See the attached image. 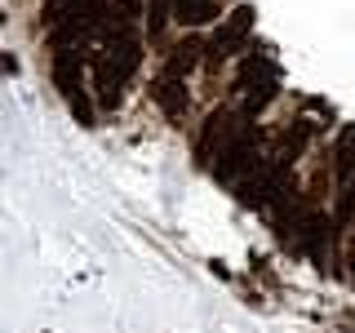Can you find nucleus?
I'll list each match as a JSON object with an SVG mask.
<instances>
[{"label":"nucleus","mask_w":355,"mask_h":333,"mask_svg":"<svg viewBox=\"0 0 355 333\" xmlns=\"http://www.w3.org/2000/svg\"><path fill=\"white\" fill-rule=\"evenodd\" d=\"M249 27H253V9L240 5L236 14L214 31V40L205 44V58L209 62H222V58H231V53H244V49H249Z\"/></svg>","instance_id":"obj_1"},{"label":"nucleus","mask_w":355,"mask_h":333,"mask_svg":"<svg viewBox=\"0 0 355 333\" xmlns=\"http://www.w3.org/2000/svg\"><path fill=\"white\" fill-rule=\"evenodd\" d=\"M275 58L271 53H249V58H240V76H236V85L240 89H249V85H266V80H275Z\"/></svg>","instance_id":"obj_2"},{"label":"nucleus","mask_w":355,"mask_h":333,"mask_svg":"<svg viewBox=\"0 0 355 333\" xmlns=\"http://www.w3.org/2000/svg\"><path fill=\"white\" fill-rule=\"evenodd\" d=\"M173 18L182 27H200V22H214L218 18V0H169Z\"/></svg>","instance_id":"obj_3"},{"label":"nucleus","mask_w":355,"mask_h":333,"mask_svg":"<svg viewBox=\"0 0 355 333\" xmlns=\"http://www.w3.org/2000/svg\"><path fill=\"white\" fill-rule=\"evenodd\" d=\"M200 53H205V44H200L196 36H187V40L178 44L173 53H169V62H164V76H173V80H182V76H187V71L196 67V58H200Z\"/></svg>","instance_id":"obj_4"},{"label":"nucleus","mask_w":355,"mask_h":333,"mask_svg":"<svg viewBox=\"0 0 355 333\" xmlns=\"http://www.w3.org/2000/svg\"><path fill=\"white\" fill-rule=\"evenodd\" d=\"M155 98L164 103V111H169V116H182V111H187V89H182V80H173V76L155 80Z\"/></svg>","instance_id":"obj_5"},{"label":"nucleus","mask_w":355,"mask_h":333,"mask_svg":"<svg viewBox=\"0 0 355 333\" xmlns=\"http://www.w3.org/2000/svg\"><path fill=\"white\" fill-rule=\"evenodd\" d=\"M333 160H338V173H342V182L351 178L355 169V125H342L338 133V151H333Z\"/></svg>","instance_id":"obj_6"},{"label":"nucleus","mask_w":355,"mask_h":333,"mask_svg":"<svg viewBox=\"0 0 355 333\" xmlns=\"http://www.w3.org/2000/svg\"><path fill=\"white\" fill-rule=\"evenodd\" d=\"M275 98V80H266V85H249L244 89V103H240V111L244 116H258V111H266V103Z\"/></svg>","instance_id":"obj_7"},{"label":"nucleus","mask_w":355,"mask_h":333,"mask_svg":"<svg viewBox=\"0 0 355 333\" xmlns=\"http://www.w3.org/2000/svg\"><path fill=\"white\" fill-rule=\"evenodd\" d=\"M62 98L71 103V111H76V120H80V125H94V111H89V98L80 94V85H76V89H62Z\"/></svg>","instance_id":"obj_8"},{"label":"nucleus","mask_w":355,"mask_h":333,"mask_svg":"<svg viewBox=\"0 0 355 333\" xmlns=\"http://www.w3.org/2000/svg\"><path fill=\"white\" fill-rule=\"evenodd\" d=\"M351 218H355V187H347V196H342V205H338V227H347Z\"/></svg>","instance_id":"obj_9"},{"label":"nucleus","mask_w":355,"mask_h":333,"mask_svg":"<svg viewBox=\"0 0 355 333\" xmlns=\"http://www.w3.org/2000/svg\"><path fill=\"white\" fill-rule=\"evenodd\" d=\"M14 67H18V62L9 58V53H0V71H5V76H14Z\"/></svg>","instance_id":"obj_10"}]
</instances>
